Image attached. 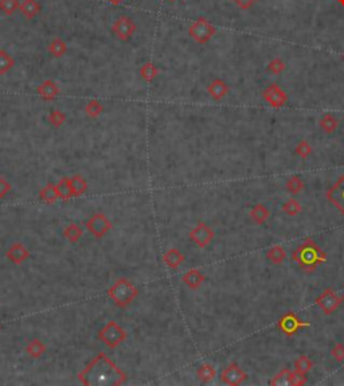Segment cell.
Masks as SVG:
<instances>
[{
    "label": "cell",
    "mask_w": 344,
    "mask_h": 386,
    "mask_svg": "<svg viewBox=\"0 0 344 386\" xmlns=\"http://www.w3.org/2000/svg\"><path fill=\"white\" fill-rule=\"evenodd\" d=\"M78 380L84 385H121L127 381V374L115 362L111 361L107 354L100 353L78 374Z\"/></svg>",
    "instance_id": "obj_1"
},
{
    "label": "cell",
    "mask_w": 344,
    "mask_h": 386,
    "mask_svg": "<svg viewBox=\"0 0 344 386\" xmlns=\"http://www.w3.org/2000/svg\"><path fill=\"white\" fill-rule=\"evenodd\" d=\"M292 259L304 272H315L319 265L327 261V254L315 241L308 238L292 254Z\"/></svg>",
    "instance_id": "obj_2"
},
{
    "label": "cell",
    "mask_w": 344,
    "mask_h": 386,
    "mask_svg": "<svg viewBox=\"0 0 344 386\" xmlns=\"http://www.w3.org/2000/svg\"><path fill=\"white\" fill-rule=\"evenodd\" d=\"M108 296L113 300V303L120 308H127L133 300L139 296V290L133 283L128 279H118L108 290Z\"/></svg>",
    "instance_id": "obj_3"
},
{
    "label": "cell",
    "mask_w": 344,
    "mask_h": 386,
    "mask_svg": "<svg viewBox=\"0 0 344 386\" xmlns=\"http://www.w3.org/2000/svg\"><path fill=\"white\" fill-rule=\"evenodd\" d=\"M127 331L124 330L121 326L118 325L117 322H115V320L108 322L107 325L100 330V334H98L100 341L102 343H105L112 350L121 345L122 342L127 339Z\"/></svg>",
    "instance_id": "obj_4"
},
{
    "label": "cell",
    "mask_w": 344,
    "mask_h": 386,
    "mask_svg": "<svg viewBox=\"0 0 344 386\" xmlns=\"http://www.w3.org/2000/svg\"><path fill=\"white\" fill-rule=\"evenodd\" d=\"M215 27H214L206 18H199L197 21L194 22L193 25L190 26L188 29V34L193 38L194 41L201 45L207 43L214 35H215Z\"/></svg>",
    "instance_id": "obj_5"
},
{
    "label": "cell",
    "mask_w": 344,
    "mask_h": 386,
    "mask_svg": "<svg viewBox=\"0 0 344 386\" xmlns=\"http://www.w3.org/2000/svg\"><path fill=\"white\" fill-rule=\"evenodd\" d=\"M190 239L193 241L194 244L199 246V248H206L208 245L213 242L215 233L214 230L207 224L204 222H199L197 226H194L191 229V232L188 234Z\"/></svg>",
    "instance_id": "obj_6"
},
{
    "label": "cell",
    "mask_w": 344,
    "mask_h": 386,
    "mask_svg": "<svg viewBox=\"0 0 344 386\" xmlns=\"http://www.w3.org/2000/svg\"><path fill=\"white\" fill-rule=\"evenodd\" d=\"M85 226L87 229V232L93 234L96 238H101L112 229V222L108 219L105 214L97 213L87 219Z\"/></svg>",
    "instance_id": "obj_7"
},
{
    "label": "cell",
    "mask_w": 344,
    "mask_h": 386,
    "mask_svg": "<svg viewBox=\"0 0 344 386\" xmlns=\"http://www.w3.org/2000/svg\"><path fill=\"white\" fill-rule=\"evenodd\" d=\"M262 97L266 104L276 109L285 107L288 102V94L285 93L283 88L276 84H270L269 87L265 88V90L262 91Z\"/></svg>",
    "instance_id": "obj_8"
},
{
    "label": "cell",
    "mask_w": 344,
    "mask_h": 386,
    "mask_svg": "<svg viewBox=\"0 0 344 386\" xmlns=\"http://www.w3.org/2000/svg\"><path fill=\"white\" fill-rule=\"evenodd\" d=\"M305 327H309L308 322H303L294 312H288L279 320V330L283 331L285 335H294L297 331Z\"/></svg>",
    "instance_id": "obj_9"
},
{
    "label": "cell",
    "mask_w": 344,
    "mask_h": 386,
    "mask_svg": "<svg viewBox=\"0 0 344 386\" xmlns=\"http://www.w3.org/2000/svg\"><path fill=\"white\" fill-rule=\"evenodd\" d=\"M135 31H136L135 22L132 21L129 16L125 15L120 16L112 26V32L122 42L131 39V36L135 34Z\"/></svg>",
    "instance_id": "obj_10"
},
{
    "label": "cell",
    "mask_w": 344,
    "mask_h": 386,
    "mask_svg": "<svg viewBox=\"0 0 344 386\" xmlns=\"http://www.w3.org/2000/svg\"><path fill=\"white\" fill-rule=\"evenodd\" d=\"M316 304L319 305V308L323 311L325 315H332L335 311L338 310L342 304V299L336 295L334 290L327 288L323 294L316 299Z\"/></svg>",
    "instance_id": "obj_11"
},
{
    "label": "cell",
    "mask_w": 344,
    "mask_h": 386,
    "mask_svg": "<svg viewBox=\"0 0 344 386\" xmlns=\"http://www.w3.org/2000/svg\"><path fill=\"white\" fill-rule=\"evenodd\" d=\"M246 380H248V374L237 363L229 365L226 369H223L222 374H221V381L230 386L241 385Z\"/></svg>",
    "instance_id": "obj_12"
},
{
    "label": "cell",
    "mask_w": 344,
    "mask_h": 386,
    "mask_svg": "<svg viewBox=\"0 0 344 386\" xmlns=\"http://www.w3.org/2000/svg\"><path fill=\"white\" fill-rule=\"evenodd\" d=\"M5 257L10 260L11 263H14L16 265H21L22 263H25L26 260L30 257V252L26 248L25 245L22 242H15L12 244L5 252Z\"/></svg>",
    "instance_id": "obj_13"
},
{
    "label": "cell",
    "mask_w": 344,
    "mask_h": 386,
    "mask_svg": "<svg viewBox=\"0 0 344 386\" xmlns=\"http://www.w3.org/2000/svg\"><path fill=\"white\" fill-rule=\"evenodd\" d=\"M36 91L45 101L56 100L57 97L59 96V93H61L59 87L54 81H51V80H46V81L42 82L41 85L38 87V89H36Z\"/></svg>",
    "instance_id": "obj_14"
},
{
    "label": "cell",
    "mask_w": 344,
    "mask_h": 386,
    "mask_svg": "<svg viewBox=\"0 0 344 386\" xmlns=\"http://www.w3.org/2000/svg\"><path fill=\"white\" fill-rule=\"evenodd\" d=\"M327 197L344 214V175L340 178L339 182L336 183V186L329 190Z\"/></svg>",
    "instance_id": "obj_15"
},
{
    "label": "cell",
    "mask_w": 344,
    "mask_h": 386,
    "mask_svg": "<svg viewBox=\"0 0 344 386\" xmlns=\"http://www.w3.org/2000/svg\"><path fill=\"white\" fill-rule=\"evenodd\" d=\"M163 260H164V264L167 265L168 268L177 269V268L184 263L186 257H184V254L179 249H176V248H170V249L164 253V256H163Z\"/></svg>",
    "instance_id": "obj_16"
},
{
    "label": "cell",
    "mask_w": 344,
    "mask_h": 386,
    "mask_svg": "<svg viewBox=\"0 0 344 386\" xmlns=\"http://www.w3.org/2000/svg\"><path fill=\"white\" fill-rule=\"evenodd\" d=\"M182 280L183 283L187 285L188 288H191V290H198V288L204 283L206 276H204V274H203L199 269H191L183 274Z\"/></svg>",
    "instance_id": "obj_17"
},
{
    "label": "cell",
    "mask_w": 344,
    "mask_h": 386,
    "mask_svg": "<svg viewBox=\"0 0 344 386\" xmlns=\"http://www.w3.org/2000/svg\"><path fill=\"white\" fill-rule=\"evenodd\" d=\"M207 91L208 94L211 96V98L219 101V100H222L223 97L228 96L229 85L223 81V80H221V78H217V80H214V81L208 85Z\"/></svg>",
    "instance_id": "obj_18"
},
{
    "label": "cell",
    "mask_w": 344,
    "mask_h": 386,
    "mask_svg": "<svg viewBox=\"0 0 344 386\" xmlns=\"http://www.w3.org/2000/svg\"><path fill=\"white\" fill-rule=\"evenodd\" d=\"M249 214H250V218H252V221H253L254 224H257V225H263L265 222H266V221H268L269 217H270V211H269V208L262 204L254 205Z\"/></svg>",
    "instance_id": "obj_19"
},
{
    "label": "cell",
    "mask_w": 344,
    "mask_h": 386,
    "mask_svg": "<svg viewBox=\"0 0 344 386\" xmlns=\"http://www.w3.org/2000/svg\"><path fill=\"white\" fill-rule=\"evenodd\" d=\"M19 11L26 19L31 21L41 12V4L36 0H23L19 7Z\"/></svg>",
    "instance_id": "obj_20"
},
{
    "label": "cell",
    "mask_w": 344,
    "mask_h": 386,
    "mask_svg": "<svg viewBox=\"0 0 344 386\" xmlns=\"http://www.w3.org/2000/svg\"><path fill=\"white\" fill-rule=\"evenodd\" d=\"M319 125L323 132L331 135V133H334L335 131L338 129V127H339V119L334 116L332 113H325V115L320 117Z\"/></svg>",
    "instance_id": "obj_21"
},
{
    "label": "cell",
    "mask_w": 344,
    "mask_h": 386,
    "mask_svg": "<svg viewBox=\"0 0 344 386\" xmlns=\"http://www.w3.org/2000/svg\"><path fill=\"white\" fill-rule=\"evenodd\" d=\"M56 187L57 191H58V198L62 199V201H69L71 197H74L70 178H62L59 182L57 183Z\"/></svg>",
    "instance_id": "obj_22"
},
{
    "label": "cell",
    "mask_w": 344,
    "mask_h": 386,
    "mask_svg": "<svg viewBox=\"0 0 344 386\" xmlns=\"http://www.w3.org/2000/svg\"><path fill=\"white\" fill-rule=\"evenodd\" d=\"M47 350V347L41 339H32L31 342H29V345L26 346V353L31 356V358H41Z\"/></svg>",
    "instance_id": "obj_23"
},
{
    "label": "cell",
    "mask_w": 344,
    "mask_h": 386,
    "mask_svg": "<svg viewBox=\"0 0 344 386\" xmlns=\"http://www.w3.org/2000/svg\"><path fill=\"white\" fill-rule=\"evenodd\" d=\"M197 376L199 378V381L203 382V384H208V382H211L217 377V370H215V367L213 365L203 363L197 370Z\"/></svg>",
    "instance_id": "obj_24"
},
{
    "label": "cell",
    "mask_w": 344,
    "mask_h": 386,
    "mask_svg": "<svg viewBox=\"0 0 344 386\" xmlns=\"http://www.w3.org/2000/svg\"><path fill=\"white\" fill-rule=\"evenodd\" d=\"M266 259H268L270 263H273L274 265L283 264L285 259H287V250L284 249L281 245L272 246V248L268 250V253H266Z\"/></svg>",
    "instance_id": "obj_25"
},
{
    "label": "cell",
    "mask_w": 344,
    "mask_h": 386,
    "mask_svg": "<svg viewBox=\"0 0 344 386\" xmlns=\"http://www.w3.org/2000/svg\"><path fill=\"white\" fill-rule=\"evenodd\" d=\"M39 198L42 202H45L47 205H51L56 202L58 199V191H57L56 184L53 183H47L45 187L42 188L41 193H39Z\"/></svg>",
    "instance_id": "obj_26"
},
{
    "label": "cell",
    "mask_w": 344,
    "mask_h": 386,
    "mask_svg": "<svg viewBox=\"0 0 344 386\" xmlns=\"http://www.w3.org/2000/svg\"><path fill=\"white\" fill-rule=\"evenodd\" d=\"M63 237H65L70 244H76L82 237V229L77 224L66 225L63 229Z\"/></svg>",
    "instance_id": "obj_27"
},
{
    "label": "cell",
    "mask_w": 344,
    "mask_h": 386,
    "mask_svg": "<svg viewBox=\"0 0 344 386\" xmlns=\"http://www.w3.org/2000/svg\"><path fill=\"white\" fill-rule=\"evenodd\" d=\"M47 50L50 51L53 57L62 58V57L67 53V45H66V42L63 41V39H61V38H54V39L50 42Z\"/></svg>",
    "instance_id": "obj_28"
},
{
    "label": "cell",
    "mask_w": 344,
    "mask_h": 386,
    "mask_svg": "<svg viewBox=\"0 0 344 386\" xmlns=\"http://www.w3.org/2000/svg\"><path fill=\"white\" fill-rule=\"evenodd\" d=\"M71 182V187H73V191H74V197H81L84 194L86 193L87 190V182L86 179L81 175H74L70 178Z\"/></svg>",
    "instance_id": "obj_29"
},
{
    "label": "cell",
    "mask_w": 344,
    "mask_h": 386,
    "mask_svg": "<svg viewBox=\"0 0 344 386\" xmlns=\"http://www.w3.org/2000/svg\"><path fill=\"white\" fill-rule=\"evenodd\" d=\"M14 66H15V59L5 50H0V76H4Z\"/></svg>",
    "instance_id": "obj_30"
},
{
    "label": "cell",
    "mask_w": 344,
    "mask_h": 386,
    "mask_svg": "<svg viewBox=\"0 0 344 386\" xmlns=\"http://www.w3.org/2000/svg\"><path fill=\"white\" fill-rule=\"evenodd\" d=\"M283 211L285 214L290 215V217H296V215H299V214L303 211V208H301V205H300L297 199L289 198L288 201L284 202Z\"/></svg>",
    "instance_id": "obj_31"
},
{
    "label": "cell",
    "mask_w": 344,
    "mask_h": 386,
    "mask_svg": "<svg viewBox=\"0 0 344 386\" xmlns=\"http://www.w3.org/2000/svg\"><path fill=\"white\" fill-rule=\"evenodd\" d=\"M157 74H159V70H157V67L152 62L144 63L142 69H140V76L145 82H152L156 78Z\"/></svg>",
    "instance_id": "obj_32"
},
{
    "label": "cell",
    "mask_w": 344,
    "mask_h": 386,
    "mask_svg": "<svg viewBox=\"0 0 344 386\" xmlns=\"http://www.w3.org/2000/svg\"><path fill=\"white\" fill-rule=\"evenodd\" d=\"M287 190L289 193L293 194V195H297L304 190V180L297 175H294L292 178L288 179L287 182Z\"/></svg>",
    "instance_id": "obj_33"
},
{
    "label": "cell",
    "mask_w": 344,
    "mask_h": 386,
    "mask_svg": "<svg viewBox=\"0 0 344 386\" xmlns=\"http://www.w3.org/2000/svg\"><path fill=\"white\" fill-rule=\"evenodd\" d=\"M312 367H314V362L311 361V358L307 356H299V358L294 361V370L301 371L304 374H307L308 371L312 370Z\"/></svg>",
    "instance_id": "obj_34"
},
{
    "label": "cell",
    "mask_w": 344,
    "mask_h": 386,
    "mask_svg": "<svg viewBox=\"0 0 344 386\" xmlns=\"http://www.w3.org/2000/svg\"><path fill=\"white\" fill-rule=\"evenodd\" d=\"M19 0H0V11L7 16L12 15L15 11L19 10Z\"/></svg>",
    "instance_id": "obj_35"
},
{
    "label": "cell",
    "mask_w": 344,
    "mask_h": 386,
    "mask_svg": "<svg viewBox=\"0 0 344 386\" xmlns=\"http://www.w3.org/2000/svg\"><path fill=\"white\" fill-rule=\"evenodd\" d=\"M85 112L86 115L91 117V119H97V117L104 112V107H102V104L100 101L91 100V101L87 102V105L85 107Z\"/></svg>",
    "instance_id": "obj_36"
},
{
    "label": "cell",
    "mask_w": 344,
    "mask_h": 386,
    "mask_svg": "<svg viewBox=\"0 0 344 386\" xmlns=\"http://www.w3.org/2000/svg\"><path fill=\"white\" fill-rule=\"evenodd\" d=\"M290 373L292 370L289 369H284L277 374V376L273 377V380L269 382L270 385H290Z\"/></svg>",
    "instance_id": "obj_37"
},
{
    "label": "cell",
    "mask_w": 344,
    "mask_h": 386,
    "mask_svg": "<svg viewBox=\"0 0 344 386\" xmlns=\"http://www.w3.org/2000/svg\"><path fill=\"white\" fill-rule=\"evenodd\" d=\"M296 153L299 155L300 158L303 160H307L309 158V155L312 153V147L307 140H301L299 142V144L296 146Z\"/></svg>",
    "instance_id": "obj_38"
},
{
    "label": "cell",
    "mask_w": 344,
    "mask_h": 386,
    "mask_svg": "<svg viewBox=\"0 0 344 386\" xmlns=\"http://www.w3.org/2000/svg\"><path fill=\"white\" fill-rule=\"evenodd\" d=\"M49 121L53 127L59 128L61 125H63L66 121V115L61 111H53V112L49 115Z\"/></svg>",
    "instance_id": "obj_39"
},
{
    "label": "cell",
    "mask_w": 344,
    "mask_h": 386,
    "mask_svg": "<svg viewBox=\"0 0 344 386\" xmlns=\"http://www.w3.org/2000/svg\"><path fill=\"white\" fill-rule=\"evenodd\" d=\"M285 69H287V65H285V62H284L283 59H280V58L272 59L268 65V70L270 71V73L276 74V76H279V74L284 73Z\"/></svg>",
    "instance_id": "obj_40"
},
{
    "label": "cell",
    "mask_w": 344,
    "mask_h": 386,
    "mask_svg": "<svg viewBox=\"0 0 344 386\" xmlns=\"http://www.w3.org/2000/svg\"><path fill=\"white\" fill-rule=\"evenodd\" d=\"M308 382L307 377L301 371L294 370L290 373V386H303Z\"/></svg>",
    "instance_id": "obj_41"
},
{
    "label": "cell",
    "mask_w": 344,
    "mask_h": 386,
    "mask_svg": "<svg viewBox=\"0 0 344 386\" xmlns=\"http://www.w3.org/2000/svg\"><path fill=\"white\" fill-rule=\"evenodd\" d=\"M331 356H334L336 361L339 363H343L344 362V346L342 343H338V345L334 346V349L331 350Z\"/></svg>",
    "instance_id": "obj_42"
},
{
    "label": "cell",
    "mask_w": 344,
    "mask_h": 386,
    "mask_svg": "<svg viewBox=\"0 0 344 386\" xmlns=\"http://www.w3.org/2000/svg\"><path fill=\"white\" fill-rule=\"evenodd\" d=\"M11 191V183L0 177V199H3Z\"/></svg>",
    "instance_id": "obj_43"
},
{
    "label": "cell",
    "mask_w": 344,
    "mask_h": 386,
    "mask_svg": "<svg viewBox=\"0 0 344 386\" xmlns=\"http://www.w3.org/2000/svg\"><path fill=\"white\" fill-rule=\"evenodd\" d=\"M234 3L241 8V10H250L257 0H233Z\"/></svg>",
    "instance_id": "obj_44"
},
{
    "label": "cell",
    "mask_w": 344,
    "mask_h": 386,
    "mask_svg": "<svg viewBox=\"0 0 344 386\" xmlns=\"http://www.w3.org/2000/svg\"><path fill=\"white\" fill-rule=\"evenodd\" d=\"M108 1H111L112 4L117 5V4H120V3H121L122 0H108Z\"/></svg>",
    "instance_id": "obj_45"
},
{
    "label": "cell",
    "mask_w": 344,
    "mask_h": 386,
    "mask_svg": "<svg viewBox=\"0 0 344 386\" xmlns=\"http://www.w3.org/2000/svg\"><path fill=\"white\" fill-rule=\"evenodd\" d=\"M338 3H339L340 5H343V7H344V0H338Z\"/></svg>",
    "instance_id": "obj_46"
},
{
    "label": "cell",
    "mask_w": 344,
    "mask_h": 386,
    "mask_svg": "<svg viewBox=\"0 0 344 386\" xmlns=\"http://www.w3.org/2000/svg\"><path fill=\"white\" fill-rule=\"evenodd\" d=\"M168 1H171V3H172V1H175V0H168Z\"/></svg>",
    "instance_id": "obj_47"
},
{
    "label": "cell",
    "mask_w": 344,
    "mask_h": 386,
    "mask_svg": "<svg viewBox=\"0 0 344 386\" xmlns=\"http://www.w3.org/2000/svg\"><path fill=\"white\" fill-rule=\"evenodd\" d=\"M342 301H343V303H344V295H343V299H342Z\"/></svg>",
    "instance_id": "obj_48"
},
{
    "label": "cell",
    "mask_w": 344,
    "mask_h": 386,
    "mask_svg": "<svg viewBox=\"0 0 344 386\" xmlns=\"http://www.w3.org/2000/svg\"><path fill=\"white\" fill-rule=\"evenodd\" d=\"M0 330H1V325H0Z\"/></svg>",
    "instance_id": "obj_49"
},
{
    "label": "cell",
    "mask_w": 344,
    "mask_h": 386,
    "mask_svg": "<svg viewBox=\"0 0 344 386\" xmlns=\"http://www.w3.org/2000/svg\"><path fill=\"white\" fill-rule=\"evenodd\" d=\"M343 59H344V53H343Z\"/></svg>",
    "instance_id": "obj_50"
}]
</instances>
